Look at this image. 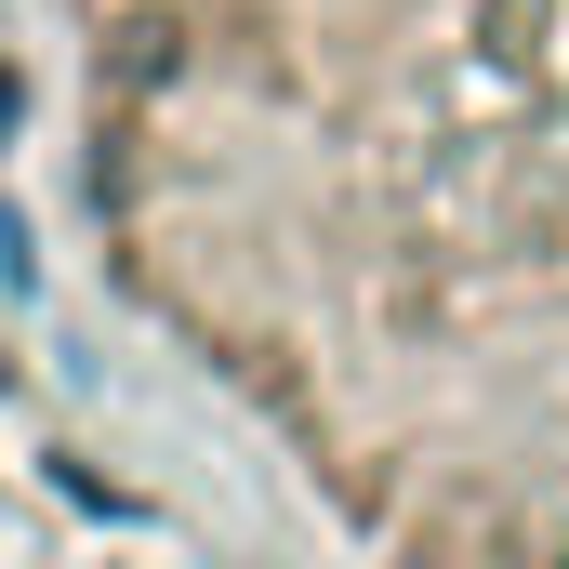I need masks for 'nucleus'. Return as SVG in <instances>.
<instances>
[{"instance_id": "1", "label": "nucleus", "mask_w": 569, "mask_h": 569, "mask_svg": "<svg viewBox=\"0 0 569 569\" xmlns=\"http://www.w3.org/2000/svg\"><path fill=\"white\" fill-rule=\"evenodd\" d=\"M0 133H13V67H0Z\"/></svg>"}]
</instances>
